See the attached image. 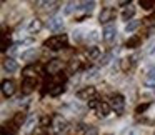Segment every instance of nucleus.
<instances>
[{
    "label": "nucleus",
    "instance_id": "13",
    "mask_svg": "<svg viewBox=\"0 0 155 135\" xmlns=\"http://www.w3.org/2000/svg\"><path fill=\"white\" fill-rule=\"evenodd\" d=\"M37 117H35V115H30V117H28V120H27V123H25V133L27 135H30L32 132L35 130V127H37Z\"/></svg>",
    "mask_w": 155,
    "mask_h": 135
},
{
    "label": "nucleus",
    "instance_id": "11",
    "mask_svg": "<svg viewBox=\"0 0 155 135\" xmlns=\"http://www.w3.org/2000/svg\"><path fill=\"white\" fill-rule=\"evenodd\" d=\"M143 85L148 88L155 87V68H150V70L147 72V75L143 77Z\"/></svg>",
    "mask_w": 155,
    "mask_h": 135
},
{
    "label": "nucleus",
    "instance_id": "1",
    "mask_svg": "<svg viewBox=\"0 0 155 135\" xmlns=\"http://www.w3.org/2000/svg\"><path fill=\"white\" fill-rule=\"evenodd\" d=\"M45 47L50 48V50H60V48L67 47V35H54V37L47 38L45 40Z\"/></svg>",
    "mask_w": 155,
    "mask_h": 135
},
{
    "label": "nucleus",
    "instance_id": "32",
    "mask_svg": "<svg viewBox=\"0 0 155 135\" xmlns=\"http://www.w3.org/2000/svg\"><path fill=\"white\" fill-rule=\"evenodd\" d=\"M148 107H150V104H142V105H138V107L135 108V112H137V114H142V112H145Z\"/></svg>",
    "mask_w": 155,
    "mask_h": 135
},
{
    "label": "nucleus",
    "instance_id": "26",
    "mask_svg": "<svg viewBox=\"0 0 155 135\" xmlns=\"http://www.w3.org/2000/svg\"><path fill=\"white\" fill-rule=\"evenodd\" d=\"M74 10H78V4H75V2H68L64 12H65V15H68V14H72Z\"/></svg>",
    "mask_w": 155,
    "mask_h": 135
},
{
    "label": "nucleus",
    "instance_id": "7",
    "mask_svg": "<svg viewBox=\"0 0 155 135\" xmlns=\"http://www.w3.org/2000/svg\"><path fill=\"white\" fill-rule=\"evenodd\" d=\"M2 94H4V97H12L15 94V82L14 80L2 82Z\"/></svg>",
    "mask_w": 155,
    "mask_h": 135
},
{
    "label": "nucleus",
    "instance_id": "29",
    "mask_svg": "<svg viewBox=\"0 0 155 135\" xmlns=\"http://www.w3.org/2000/svg\"><path fill=\"white\" fill-rule=\"evenodd\" d=\"M88 57H90V58H98V57H100V50H98L97 47H92L90 52H88Z\"/></svg>",
    "mask_w": 155,
    "mask_h": 135
},
{
    "label": "nucleus",
    "instance_id": "18",
    "mask_svg": "<svg viewBox=\"0 0 155 135\" xmlns=\"http://www.w3.org/2000/svg\"><path fill=\"white\" fill-rule=\"evenodd\" d=\"M64 92H65L64 84H57V85H52L50 90H48V94H50V97H58V95L64 94Z\"/></svg>",
    "mask_w": 155,
    "mask_h": 135
},
{
    "label": "nucleus",
    "instance_id": "5",
    "mask_svg": "<svg viewBox=\"0 0 155 135\" xmlns=\"http://www.w3.org/2000/svg\"><path fill=\"white\" fill-rule=\"evenodd\" d=\"M115 34H117V28H115V25L108 24L104 27V30H102V38H104L105 42H112L115 38Z\"/></svg>",
    "mask_w": 155,
    "mask_h": 135
},
{
    "label": "nucleus",
    "instance_id": "23",
    "mask_svg": "<svg viewBox=\"0 0 155 135\" xmlns=\"http://www.w3.org/2000/svg\"><path fill=\"white\" fill-rule=\"evenodd\" d=\"M138 27H140V22H138V20H132V22H128V24L125 25V32L132 34V32H135Z\"/></svg>",
    "mask_w": 155,
    "mask_h": 135
},
{
    "label": "nucleus",
    "instance_id": "8",
    "mask_svg": "<svg viewBox=\"0 0 155 135\" xmlns=\"http://www.w3.org/2000/svg\"><path fill=\"white\" fill-rule=\"evenodd\" d=\"M94 95H95V87H85L77 92V98H80V100H92Z\"/></svg>",
    "mask_w": 155,
    "mask_h": 135
},
{
    "label": "nucleus",
    "instance_id": "31",
    "mask_svg": "<svg viewBox=\"0 0 155 135\" xmlns=\"http://www.w3.org/2000/svg\"><path fill=\"white\" fill-rule=\"evenodd\" d=\"M84 135H98V128L97 127H87Z\"/></svg>",
    "mask_w": 155,
    "mask_h": 135
},
{
    "label": "nucleus",
    "instance_id": "14",
    "mask_svg": "<svg viewBox=\"0 0 155 135\" xmlns=\"http://www.w3.org/2000/svg\"><path fill=\"white\" fill-rule=\"evenodd\" d=\"M4 68L8 72V74H12V72H17L18 70V64L14 60V58H5V60H4Z\"/></svg>",
    "mask_w": 155,
    "mask_h": 135
},
{
    "label": "nucleus",
    "instance_id": "30",
    "mask_svg": "<svg viewBox=\"0 0 155 135\" xmlns=\"http://www.w3.org/2000/svg\"><path fill=\"white\" fill-rule=\"evenodd\" d=\"M98 105H100V100H97V98H92V100H88V108H92V110H97Z\"/></svg>",
    "mask_w": 155,
    "mask_h": 135
},
{
    "label": "nucleus",
    "instance_id": "25",
    "mask_svg": "<svg viewBox=\"0 0 155 135\" xmlns=\"http://www.w3.org/2000/svg\"><path fill=\"white\" fill-rule=\"evenodd\" d=\"M25 118H27V117H25L24 112H18V114L15 115V118H14V123L17 125V127H18V125H24L25 123Z\"/></svg>",
    "mask_w": 155,
    "mask_h": 135
},
{
    "label": "nucleus",
    "instance_id": "35",
    "mask_svg": "<svg viewBox=\"0 0 155 135\" xmlns=\"http://www.w3.org/2000/svg\"><path fill=\"white\" fill-rule=\"evenodd\" d=\"M148 54H155V45H152V48L148 50Z\"/></svg>",
    "mask_w": 155,
    "mask_h": 135
},
{
    "label": "nucleus",
    "instance_id": "28",
    "mask_svg": "<svg viewBox=\"0 0 155 135\" xmlns=\"http://www.w3.org/2000/svg\"><path fill=\"white\" fill-rule=\"evenodd\" d=\"M22 74L25 75V78H34V77H32V75L35 74V68H34V67H25Z\"/></svg>",
    "mask_w": 155,
    "mask_h": 135
},
{
    "label": "nucleus",
    "instance_id": "27",
    "mask_svg": "<svg viewBox=\"0 0 155 135\" xmlns=\"http://www.w3.org/2000/svg\"><path fill=\"white\" fill-rule=\"evenodd\" d=\"M140 7L145 10H150L152 7H155V2L153 0H140Z\"/></svg>",
    "mask_w": 155,
    "mask_h": 135
},
{
    "label": "nucleus",
    "instance_id": "9",
    "mask_svg": "<svg viewBox=\"0 0 155 135\" xmlns=\"http://www.w3.org/2000/svg\"><path fill=\"white\" fill-rule=\"evenodd\" d=\"M60 70H62V60H58V58H54V60L48 62L47 72H48L50 75H57Z\"/></svg>",
    "mask_w": 155,
    "mask_h": 135
},
{
    "label": "nucleus",
    "instance_id": "34",
    "mask_svg": "<svg viewBox=\"0 0 155 135\" xmlns=\"http://www.w3.org/2000/svg\"><path fill=\"white\" fill-rule=\"evenodd\" d=\"M110 57H112V54H107L105 57H102V58H100V64H102V65L108 64V60H110Z\"/></svg>",
    "mask_w": 155,
    "mask_h": 135
},
{
    "label": "nucleus",
    "instance_id": "4",
    "mask_svg": "<svg viewBox=\"0 0 155 135\" xmlns=\"http://www.w3.org/2000/svg\"><path fill=\"white\" fill-rule=\"evenodd\" d=\"M110 107L114 108L115 112H122L124 107H125V98L122 97V95H118V94L112 95L110 97Z\"/></svg>",
    "mask_w": 155,
    "mask_h": 135
},
{
    "label": "nucleus",
    "instance_id": "17",
    "mask_svg": "<svg viewBox=\"0 0 155 135\" xmlns=\"http://www.w3.org/2000/svg\"><path fill=\"white\" fill-rule=\"evenodd\" d=\"M110 104H107V102H102L100 100V105H98V108H97V112H98V115L100 117H107L108 114H110Z\"/></svg>",
    "mask_w": 155,
    "mask_h": 135
},
{
    "label": "nucleus",
    "instance_id": "3",
    "mask_svg": "<svg viewBox=\"0 0 155 135\" xmlns=\"http://www.w3.org/2000/svg\"><path fill=\"white\" fill-rule=\"evenodd\" d=\"M115 15H117L115 8L107 7V8H104V10L100 12V15H98V20H100V24H107V25H108V22H110V20H114V18H115Z\"/></svg>",
    "mask_w": 155,
    "mask_h": 135
},
{
    "label": "nucleus",
    "instance_id": "16",
    "mask_svg": "<svg viewBox=\"0 0 155 135\" xmlns=\"http://www.w3.org/2000/svg\"><path fill=\"white\" fill-rule=\"evenodd\" d=\"M132 67H134V58L132 57H125L120 60V70L122 72H130Z\"/></svg>",
    "mask_w": 155,
    "mask_h": 135
},
{
    "label": "nucleus",
    "instance_id": "12",
    "mask_svg": "<svg viewBox=\"0 0 155 135\" xmlns=\"http://www.w3.org/2000/svg\"><path fill=\"white\" fill-rule=\"evenodd\" d=\"M47 25H48V28H50L52 32H60L62 27H64V22H62V18L54 17V18H50V20H48Z\"/></svg>",
    "mask_w": 155,
    "mask_h": 135
},
{
    "label": "nucleus",
    "instance_id": "36",
    "mask_svg": "<svg viewBox=\"0 0 155 135\" xmlns=\"http://www.w3.org/2000/svg\"><path fill=\"white\" fill-rule=\"evenodd\" d=\"M107 135H112V133H107Z\"/></svg>",
    "mask_w": 155,
    "mask_h": 135
},
{
    "label": "nucleus",
    "instance_id": "33",
    "mask_svg": "<svg viewBox=\"0 0 155 135\" xmlns=\"http://www.w3.org/2000/svg\"><path fill=\"white\" fill-rule=\"evenodd\" d=\"M48 123H50V118H48V117H42V120H40V123H38V127L45 128Z\"/></svg>",
    "mask_w": 155,
    "mask_h": 135
},
{
    "label": "nucleus",
    "instance_id": "6",
    "mask_svg": "<svg viewBox=\"0 0 155 135\" xmlns=\"http://www.w3.org/2000/svg\"><path fill=\"white\" fill-rule=\"evenodd\" d=\"M35 87H37V80L35 78H24V82H22V94H25V95L32 94L35 90Z\"/></svg>",
    "mask_w": 155,
    "mask_h": 135
},
{
    "label": "nucleus",
    "instance_id": "22",
    "mask_svg": "<svg viewBox=\"0 0 155 135\" xmlns=\"http://www.w3.org/2000/svg\"><path fill=\"white\" fill-rule=\"evenodd\" d=\"M134 15H135V8L130 7V5H128V7H125L124 12H122V18H124V20H130Z\"/></svg>",
    "mask_w": 155,
    "mask_h": 135
},
{
    "label": "nucleus",
    "instance_id": "20",
    "mask_svg": "<svg viewBox=\"0 0 155 135\" xmlns=\"http://www.w3.org/2000/svg\"><path fill=\"white\" fill-rule=\"evenodd\" d=\"M140 44H142V38L138 37V35H134V37H130L127 40V47L128 48H137V47H140Z\"/></svg>",
    "mask_w": 155,
    "mask_h": 135
},
{
    "label": "nucleus",
    "instance_id": "19",
    "mask_svg": "<svg viewBox=\"0 0 155 135\" xmlns=\"http://www.w3.org/2000/svg\"><path fill=\"white\" fill-rule=\"evenodd\" d=\"M35 58H37V50H35V48H30V50L22 54V60H25V62H32V60H35Z\"/></svg>",
    "mask_w": 155,
    "mask_h": 135
},
{
    "label": "nucleus",
    "instance_id": "15",
    "mask_svg": "<svg viewBox=\"0 0 155 135\" xmlns=\"http://www.w3.org/2000/svg\"><path fill=\"white\" fill-rule=\"evenodd\" d=\"M15 133H17V125L14 122L2 125V135H15Z\"/></svg>",
    "mask_w": 155,
    "mask_h": 135
},
{
    "label": "nucleus",
    "instance_id": "2",
    "mask_svg": "<svg viewBox=\"0 0 155 135\" xmlns=\"http://www.w3.org/2000/svg\"><path fill=\"white\" fill-rule=\"evenodd\" d=\"M65 130H67V120L60 115H57L54 118V123H52V135H60Z\"/></svg>",
    "mask_w": 155,
    "mask_h": 135
},
{
    "label": "nucleus",
    "instance_id": "10",
    "mask_svg": "<svg viewBox=\"0 0 155 135\" xmlns=\"http://www.w3.org/2000/svg\"><path fill=\"white\" fill-rule=\"evenodd\" d=\"M42 27H44V24H42L40 18H34V20H30L27 30H28V34H38L42 30Z\"/></svg>",
    "mask_w": 155,
    "mask_h": 135
},
{
    "label": "nucleus",
    "instance_id": "21",
    "mask_svg": "<svg viewBox=\"0 0 155 135\" xmlns=\"http://www.w3.org/2000/svg\"><path fill=\"white\" fill-rule=\"evenodd\" d=\"M94 7H95V2H82V4H78V10H84L85 14H90L94 10Z\"/></svg>",
    "mask_w": 155,
    "mask_h": 135
},
{
    "label": "nucleus",
    "instance_id": "24",
    "mask_svg": "<svg viewBox=\"0 0 155 135\" xmlns=\"http://www.w3.org/2000/svg\"><path fill=\"white\" fill-rule=\"evenodd\" d=\"M82 68V64H80V60H72L70 62V67H68V72H70V74H74V72H78Z\"/></svg>",
    "mask_w": 155,
    "mask_h": 135
}]
</instances>
